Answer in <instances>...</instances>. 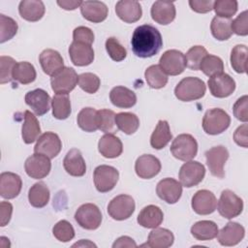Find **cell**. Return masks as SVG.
<instances>
[{"instance_id": "obj_1", "label": "cell", "mask_w": 248, "mask_h": 248, "mask_svg": "<svg viewBox=\"0 0 248 248\" xmlns=\"http://www.w3.org/2000/svg\"><path fill=\"white\" fill-rule=\"evenodd\" d=\"M133 52L140 58H147L157 54L163 46L161 33L150 24L138 26L131 39Z\"/></svg>"}, {"instance_id": "obj_2", "label": "cell", "mask_w": 248, "mask_h": 248, "mask_svg": "<svg viewBox=\"0 0 248 248\" xmlns=\"http://www.w3.org/2000/svg\"><path fill=\"white\" fill-rule=\"evenodd\" d=\"M206 86L203 80L195 77H188L181 79L174 88L175 97L183 102L199 100L204 96Z\"/></svg>"}, {"instance_id": "obj_3", "label": "cell", "mask_w": 248, "mask_h": 248, "mask_svg": "<svg viewBox=\"0 0 248 248\" xmlns=\"http://www.w3.org/2000/svg\"><path fill=\"white\" fill-rule=\"evenodd\" d=\"M231 124L230 115L222 108L208 109L202 118V129L208 135H219Z\"/></svg>"}, {"instance_id": "obj_4", "label": "cell", "mask_w": 248, "mask_h": 248, "mask_svg": "<svg viewBox=\"0 0 248 248\" xmlns=\"http://www.w3.org/2000/svg\"><path fill=\"white\" fill-rule=\"evenodd\" d=\"M170 152L174 158L180 161H191L198 152L197 140L190 134H180L172 140Z\"/></svg>"}, {"instance_id": "obj_5", "label": "cell", "mask_w": 248, "mask_h": 248, "mask_svg": "<svg viewBox=\"0 0 248 248\" xmlns=\"http://www.w3.org/2000/svg\"><path fill=\"white\" fill-rule=\"evenodd\" d=\"M219 214L226 219L237 217L243 210V201L232 191L227 189L221 193L217 203Z\"/></svg>"}, {"instance_id": "obj_6", "label": "cell", "mask_w": 248, "mask_h": 248, "mask_svg": "<svg viewBox=\"0 0 248 248\" xmlns=\"http://www.w3.org/2000/svg\"><path fill=\"white\" fill-rule=\"evenodd\" d=\"M76 222L85 230H96L102 223V213L94 203L80 205L75 213Z\"/></svg>"}, {"instance_id": "obj_7", "label": "cell", "mask_w": 248, "mask_h": 248, "mask_svg": "<svg viewBox=\"0 0 248 248\" xmlns=\"http://www.w3.org/2000/svg\"><path fill=\"white\" fill-rule=\"evenodd\" d=\"M78 76L73 68L64 67L50 78L51 89L56 94H68L76 86Z\"/></svg>"}, {"instance_id": "obj_8", "label": "cell", "mask_w": 248, "mask_h": 248, "mask_svg": "<svg viewBox=\"0 0 248 248\" xmlns=\"http://www.w3.org/2000/svg\"><path fill=\"white\" fill-rule=\"evenodd\" d=\"M118 178V170L111 166L101 165L94 170V184L96 189L101 193H107L112 190L116 185Z\"/></svg>"}, {"instance_id": "obj_9", "label": "cell", "mask_w": 248, "mask_h": 248, "mask_svg": "<svg viewBox=\"0 0 248 248\" xmlns=\"http://www.w3.org/2000/svg\"><path fill=\"white\" fill-rule=\"evenodd\" d=\"M135 201L129 195H119L113 198L108 205V215L117 221L128 219L135 211Z\"/></svg>"}, {"instance_id": "obj_10", "label": "cell", "mask_w": 248, "mask_h": 248, "mask_svg": "<svg viewBox=\"0 0 248 248\" xmlns=\"http://www.w3.org/2000/svg\"><path fill=\"white\" fill-rule=\"evenodd\" d=\"M205 175L204 166L198 161H188L183 164L179 170V181L182 186L191 188L202 181Z\"/></svg>"}, {"instance_id": "obj_11", "label": "cell", "mask_w": 248, "mask_h": 248, "mask_svg": "<svg viewBox=\"0 0 248 248\" xmlns=\"http://www.w3.org/2000/svg\"><path fill=\"white\" fill-rule=\"evenodd\" d=\"M159 66L167 75H180L187 67L185 55L180 50L169 49L160 57Z\"/></svg>"}, {"instance_id": "obj_12", "label": "cell", "mask_w": 248, "mask_h": 248, "mask_svg": "<svg viewBox=\"0 0 248 248\" xmlns=\"http://www.w3.org/2000/svg\"><path fill=\"white\" fill-rule=\"evenodd\" d=\"M205 158L210 173L215 177L224 178V166L229 159L228 149L223 145L213 146L205 152Z\"/></svg>"}, {"instance_id": "obj_13", "label": "cell", "mask_w": 248, "mask_h": 248, "mask_svg": "<svg viewBox=\"0 0 248 248\" xmlns=\"http://www.w3.org/2000/svg\"><path fill=\"white\" fill-rule=\"evenodd\" d=\"M61 148L62 142L58 135L53 132H46L38 138L34 146V152L52 159L59 154Z\"/></svg>"}, {"instance_id": "obj_14", "label": "cell", "mask_w": 248, "mask_h": 248, "mask_svg": "<svg viewBox=\"0 0 248 248\" xmlns=\"http://www.w3.org/2000/svg\"><path fill=\"white\" fill-rule=\"evenodd\" d=\"M207 84L211 95L216 98L229 97L235 89V81L232 77L225 73L210 77Z\"/></svg>"}, {"instance_id": "obj_15", "label": "cell", "mask_w": 248, "mask_h": 248, "mask_svg": "<svg viewBox=\"0 0 248 248\" xmlns=\"http://www.w3.org/2000/svg\"><path fill=\"white\" fill-rule=\"evenodd\" d=\"M24 169L27 175L31 178L42 179L49 173L51 163L48 157L43 154L34 153L26 159Z\"/></svg>"}, {"instance_id": "obj_16", "label": "cell", "mask_w": 248, "mask_h": 248, "mask_svg": "<svg viewBox=\"0 0 248 248\" xmlns=\"http://www.w3.org/2000/svg\"><path fill=\"white\" fill-rule=\"evenodd\" d=\"M158 197L167 203L172 204L178 202L182 194V185L177 180L167 177L160 180L156 187Z\"/></svg>"}, {"instance_id": "obj_17", "label": "cell", "mask_w": 248, "mask_h": 248, "mask_svg": "<svg viewBox=\"0 0 248 248\" xmlns=\"http://www.w3.org/2000/svg\"><path fill=\"white\" fill-rule=\"evenodd\" d=\"M192 208L199 215H208L215 211L217 199L208 190H199L192 198Z\"/></svg>"}, {"instance_id": "obj_18", "label": "cell", "mask_w": 248, "mask_h": 248, "mask_svg": "<svg viewBox=\"0 0 248 248\" xmlns=\"http://www.w3.org/2000/svg\"><path fill=\"white\" fill-rule=\"evenodd\" d=\"M25 103L38 116L46 114L50 108V97L46 91L41 88L29 91L25 95Z\"/></svg>"}, {"instance_id": "obj_19", "label": "cell", "mask_w": 248, "mask_h": 248, "mask_svg": "<svg viewBox=\"0 0 248 248\" xmlns=\"http://www.w3.org/2000/svg\"><path fill=\"white\" fill-rule=\"evenodd\" d=\"M135 170L140 178L150 179L160 172L161 163L157 157L150 154H143L137 159Z\"/></svg>"}, {"instance_id": "obj_20", "label": "cell", "mask_w": 248, "mask_h": 248, "mask_svg": "<svg viewBox=\"0 0 248 248\" xmlns=\"http://www.w3.org/2000/svg\"><path fill=\"white\" fill-rule=\"evenodd\" d=\"M71 61L76 66H88L94 60V50L90 45L73 41L69 46Z\"/></svg>"}, {"instance_id": "obj_21", "label": "cell", "mask_w": 248, "mask_h": 248, "mask_svg": "<svg viewBox=\"0 0 248 248\" xmlns=\"http://www.w3.org/2000/svg\"><path fill=\"white\" fill-rule=\"evenodd\" d=\"M21 187V178L16 173L5 171L0 174V195L3 199L11 200L17 197Z\"/></svg>"}, {"instance_id": "obj_22", "label": "cell", "mask_w": 248, "mask_h": 248, "mask_svg": "<svg viewBox=\"0 0 248 248\" xmlns=\"http://www.w3.org/2000/svg\"><path fill=\"white\" fill-rule=\"evenodd\" d=\"M245 235V230L242 225L236 222H229L220 232L217 238L223 246H234L238 244Z\"/></svg>"}, {"instance_id": "obj_23", "label": "cell", "mask_w": 248, "mask_h": 248, "mask_svg": "<svg viewBox=\"0 0 248 248\" xmlns=\"http://www.w3.org/2000/svg\"><path fill=\"white\" fill-rule=\"evenodd\" d=\"M39 62L45 74L52 77L64 68V61L61 54L51 48H46L39 55Z\"/></svg>"}, {"instance_id": "obj_24", "label": "cell", "mask_w": 248, "mask_h": 248, "mask_svg": "<svg viewBox=\"0 0 248 248\" xmlns=\"http://www.w3.org/2000/svg\"><path fill=\"white\" fill-rule=\"evenodd\" d=\"M115 13L121 20L127 23L138 21L142 15L140 4L134 0L118 1L115 5Z\"/></svg>"}, {"instance_id": "obj_25", "label": "cell", "mask_w": 248, "mask_h": 248, "mask_svg": "<svg viewBox=\"0 0 248 248\" xmlns=\"http://www.w3.org/2000/svg\"><path fill=\"white\" fill-rule=\"evenodd\" d=\"M80 13L82 16L93 23L104 21L108 16V7L101 1H82L80 6Z\"/></svg>"}, {"instance_id": "obj_26", "label": "cell", "mask_w": 248, "mask_h": 248, "mask_svg": "<svg viewBox=\"0 0 248 248\" xmlns=\"http://www.w3.org/2000/svg\"><path fill=\"white\" fill-rule=\"evenodd\" d=\"M151 17L152 19L162 25L170 24L175 17V7L172 2L156 1L151 7Z\"/></svg>"}, {"instance_id": "obj_27", "label": "cell", "mask_w": 248, "mask_h": 248, "mask_svg": "<svg viewBox=\"0 0 248 248\" xmlns=\"http://www.w3.org/2000/svg\"><path fill=\"white\" fill-rule=\"evenodd\" d=\"M63 166L65 170L72 176H82L86 171L85 161L77 148H72L66 154L63 160Z\"/></svg>"}, {"instance_id": "obj_28", "label": "cell", "mask_w": 248, "mask_h": 248, "mask_svg": "<svg viewBox=\"0 0 248 248\" xmlns=\"http://www.w3.org/2000/svg\"><path fill=\"white\" fill-rule=\"evenodd\" d=\"M98 149L105 158L112 159L121 155L123 145L119 138L113 134H105L98 142Z\"/></svg>"}, {"instance_id": "obj_29", "label": "cell", "mask_w": 248, "mask_h": 248, "mask_svg": "<svg viewBox=\"0 0 248 248\" xmlns=\"http://www.w3.org/2000/svg\"><path fill=\"white\" fill-rule=\"evenodd\" d=\"M164 219L163 211L160 207L149 204L141 209L138 215V223L147 229H155L161 225Z\"/></svg>"}, {"instance_id": "obj_30", "label": "cell", "mask_w": 248, "mask_h": 248, "mask_svg": "<svg viewBox=\"0 0 248 248\" xmlns=\"http://www.w3.org/2000/svg\"><path fill=\"white\" fill-rule=\"evenodd\" d=\"M109 99L113 106L129 108L136 105L137 96L134 91L125 86H115L109 92Z\"/></svg>"}, {"instance_id": "obj_31", "label": "cell", "mask_w": 248, "mask_h": 248, "mask_svg": "<svg viewBox=\"0 0 248 248\" xmlns=\"http://www.w3.org/2000/svg\"><path fill=\"white\" fill-rule=\"evenodd\" d=\"M45 5L40 0H23L19 3L20 16L27 21H38L45 15Z\"/></svg>"}, {"instance_id": "obj_32", "label": "cell", "mask_w": 248, "mask_h": 248, "mask_svg": "<svg viewBox=\"0 0 248 248\" xmlns=\"http://www.w3.org/2000/svg\"><path fill=\"white\" fill-rule=\"evenodd\" d=\"M41 134V127L37 117L29 110L24 111V122L21 128V137L26 144L38 140Z\"/></svg>"}, {"instance_id": "obj_33", "label": "cell", "mask_w": 248, "mask_h": 248, "mask_svg": "<svg viewBox=\"0 0 248 248\" xmlns=\"http://www.w3.org/2000/svg\"><path fill=\"white\" fill-rule=\"evenodd\" d=\"M218 226L209 220L196 222L191 227V234L198 240L205 241L215 238L218 234Z\"/></svg>"}, {"instance_id": "obj_34", "label": "cell", "mask_w": 248, "mask_h": 248, "mask_svg": "<svg viewBox=\"0 0 248 248\" xmlns=\"http://www.w3.org/2000/svg\"><path fill=\"white\" fill-rule=\"evenodd\" d=\"M173 233L163 228H155L148 234L146 245L151 248H168L173 244Z\"/></svg>"}, {"instance_id": "obj_35", "label": "cell", "mask_w": 248, "mask_h": 248, "mask_svg": "<svg viewBox=\"0 0 248 248\" xmlns=\"http://www.w3.org/2000/svg\"><path fill=\"white\" fill-rule=\"evenodd\" d=\"M172 139L170 125L166 120H159L150 138V144L154 149L164 148Z\"/></svg>"}, {"instance_id": "obj_36", "label": "cell", "mask_w": 248, "mask_h": 248, "mask_svg": "<svg viewBox=\"0 0 248 248\" xmlns=\"http://www.w3.org/2000/svg\"><path fill=\"white\" fill-rule=\"evenodd\" d=\"M78 127L88 133L95 132L99 129V115L98 110L93 108H82L77 117Z\"/></svg>"}, {"instance_id": "obj_37", "label": "cell", "mask_w": 248, "mask_h": 248, "mask_svg": "<svg viewBox=\"0 0 248 248\" xmlns=\"http://www.w3.org/2000/svg\"><path fill=\"white\" fill-rule=\"evenodd\" d=\"M28 201L29 203L36 208L46 206L49 201V190L46 183L37 182L31 186L28 192Z\"/></svg>"}, {"instance_id": "obj_38", "label": "cell", "mask_w": 248, "mask_h": 248, "mask_svg": "<svg viewBox=\"0 0 248 248\" xmlns=\"http://www.w3.org/2000/svg\"><path fill=\"white\" fill-rule=\"evenodd\" d=\"M37 74L34 66L27 62H16L13 70V79L20 84H28L36 79Z\"/></svg>"}, {"instance_id": "obj_39", "label": "cell", "mask_w": 248, "mask_h": 248, "mask_svg": "<svg viewBox=\"0 0 248 248\" xmlns=\"http://www.w3.org/2000/svg\"><path fill=\"white\" fill-rule=\"evenodd\" d=\"M52 115L54 118L64 120L71 114V101L68 94H55L51 100Z\"/></svg>"}, {"instance_id": "obj_40", "label": "cell", "mask_w": 248, "mask_h": 248, "mask_svg": "<svg viewBox=\"0 0 248 248\" xmlns=\"http://www.w3.org/2000/svg\"><path fill=\"white\" fill-rule=\"evenodd\" d=\"M210 30L215 39L218 41H226L232 35V20L230 18L214 16L210 24Z\"/></svg>"}, {"instance_id": "obj_41", "label": "cell", "mask_w": 248, "mask_h": 248, "mask_svg": "<svg viewBox=\"0 0 248 248\" xmlns=\"http://www.w3.org/2000/svg\"><path fill=\"white\" fill-rule=\"evenodd\" d=\"M115 124L118 130L126 135L134 134L140 127L139 117L132 112H119L115 114Z\"/></svg>"}, {"instance_id": "obj_42", "label": "cell", "mask_w": 248, "mask_h": 248, "mask_svg": "<svg viewBox=\"0 0 248 248\" xmlns=\"http://www.w3.org/2000/svg\"><path fill=\"white\" fill-rule=\"evenodd\" d=\"M147 84L154 89L163 88L168 82V75L161 69L159 65L149 66L144 73Z\"/></svg>"}, {"instance_id": "obj_43", "label": "cell", "mask_w": 248, "mask_h": 248, "mask_svg": "<svg viewBox=\"0 0 248 248\" xmlns=\"http://www.w3.org/2000/svg\"><path fill=\"white\" fill-rule=\"evenodd\" d=\"M247 53H248V48L245 45H236L232 49L231 58H230L231 65L232 69L238 74L246 73Z\"/></svg>"}, {"instance_id": "obj_44", "label": "cell", "mask_w": 248, "mask_h": 248, "mask_svg": "<svg viewBox=\"0 0 248 248\" xmlns=\"http://www.w3.org/2000/svg\"><path fill=\"white\" fill-rule=\"evenodd\" d=\"M200 70L209 78L214 75L223 73V70H224L223 60L216 55L207 54L206 56L203 57L200 65Z\"/></svg>"}, {"instance_id": "obj_45", "label": "cell", "mask_w": 248, "mask_h": 248, "mask_svg": "<svg viewBox=\"0 0 248 248\" xmlns=\"http://www.w3.org/2000/svg\"><path fill=\"white\" fill-rule=\"evenodd\" d=\"M17 23L12 17L3 14L0 15V43L11 40L17 32Z\"/></svg>"}, {"instance_id": "obj_46", "label": "cell", "mask_w": 248, "mask_h": 248, "mask_svg": "<svg viewBox=\"0 0 248 248\" xmlns=\"http://www.w3.org/2000/svg\"><path fill=\"white\" fill-rule=\"evenodd\" d=\"M207 50L202 46H194L186 53V66L194 71L200 70V65L204 56H206Z\"/></svg>"}, {"instance_id": "obj_47", "label": "cell", "mask_w": 248, "mask_h": 248, "mask_svg": "<svg viewBox=\"0 0 248 248\" xmlns=\"http://www.w3.org/2000/svg\"><path fill=\"white\" fill-rule=\"evenodd\" d=\"M99 130L106 134H114L117 131L115 124V113L110 109L98 110Z\"/></svg>"}, {"instance_id": "obj_48", "label": "cell", "mask_w": 248, "mask_h": 248, "mask_svg": "<svg viewBox=\"0 0 248 248\" xmlns=\"http://www.w3.org/2000/svg\"><path fill=\"white\" fill-rule=\"evenodd\" d=\"M216 16L231 18L237 11V1L235 0H216L213 4Z\"/></svg>"}, {"instance_id": "obj_49", "label": "cell", "mask_w": 248, "mask_h": 248, "mask_svg": "<svg viewBox=\"0 0 248 248\" xmlns=\"http://www.w3.org/2000/svg\"><path fill=\"white\" fill-rule=\"evenodd\" d=\"M52 233L57 240L61 242H68L74 238L75 230L70 222L67 220H61L52 228Z\"/></svg>"}, {"instance_id": "obj_50", "label": "cell", "mask_w": 248, "mask_h": 248, "mask_svg": "<svg viewBox=\"0 0 248 248\" xmlns=\"http://www.w3.org/2000/svg\"><path fill=\"white\" fill-rule=\"evenodd\" d=\"M106 49L109 57L116 61L120 62L126 58L127 51L126 48L120 44V42L115 37H109L106 41Z\"/></svg>"}, {"instance_id": "obj_51", "label": "cell", "mask_w": 248, "mask_h": 248, "mask_svg": "<svg viewBox=\"0 0 248 248\" xmlns=\"http://www.w3.org/2000/svg\"><path fill=\"white\" fill-rule=\"evenodd\" d=\"M78 86L86 93H96L100 87L101 81L97 75L93 73H83L78 76Z\"/></svg>"}, {"instance_id": "obj_52", "label": "cell", "mask_w": 248, "mask_h": 248, "mask_svg": "<svg viewBox=\"0 0 248 248\" xmlns=\"http://www.w3.org/2000/svg\"><path fill=\"white\" fill-rule=\"evenodd\" d=\"M14 58L2 55L0 57V83L4 84L13 79V70L16 65Z\"/></svg>"}, {"instance_id": "obj_53", "label": "cell", "mask_w": 248, "mask_h": 248, "mask_svg": "<svg viewBox=\"0 0 248 248\" xmlns=\"http://www.w3.org/2000/svg\"><path fill=\"white\" fill-rule=\"evenodd\" d=\"M232 31L238 36L248 35V12L243 11L232 20Z\"/></svg>"}, {"instance_id": "obj_54", "label": "cell", "mask_w": 248, "mask_h": 248, "mask_svg": "<svg viewBox=\"0 0 248 248\" xmlns=\"http://www.w3.org/2000/svg\"><path fill=\"white\" fill-rule=\"evenodd\" d=\"M233 115L236 119L242 122L248 121V97L247 95H244L240 97L233 105L232 107Z\"/></svg>"}, {"instance_id": "obj_55", "label": "cell", "mask_w": 248, "mask_h": 248, "mask_svg": "<svg viewBox=\"0 0 248 248\" xmlns=\"http://www.w3.org/2000/svg\"><path fill=\"white\" fill-rule=\"evenodd\" d=\"M73 39L76 42L87 44V45H92L94 42V33L93 31L85 26H78L75 28L73 32Z\"/></svg>"}, {"instance_id": "obj_56", "label": "cell", "mask_w": 248, "mask_h": 248, "mask_svg": "<svg viewBox=\"0 0 248 248\" xmlns=\"http://www.w3.org/2000/svg\"><path fill=\"white\" fill-rule=\"evenodd\" d=\"M213 4L214 1L212 0H190L189 1V6L190 8L200 14H205L213 10Z\"/></svg>"}, {"instance_id": "obj_57", "label": "cell", "mask_w": 248, "mask_h": 248, "mask_svg": "<svg viewBox=\"0 0 248 248\" xmlns=\"http://www.w3.org/2000/svg\"><path fill=\"white\" fill-rule=\"evenodd\" d=\"M247 131H248V126L247 124H243L241 126H239L233 134V140L234 142L239 145L242 146L244 148H247L248 146V140H247Z\"/></svg>"}, {"instance_id": "obj_58", "label": "cell", "mask_w": 248, "mask_h": 248, "mask_svg": "<svg viewBox=\"0 0 248 248\" xmlns=\"http://www.w3.org/2000/svg\"><path fill=\"white\" fill-rule=\"evenodd\" d=\"M13 213V205L9 202H1L0 203V215H1V227H5L11 220Z\"/></svg>"}, {"instance_id": "obj_59", "label": "cell", "mask_w": 248, "mask_h": 248, "mask_svg": "<svg viewBox=\"0 0 248 248\" xmlns=\"http://www.w3.org/2000/svg\"><path fill=\"white\" fill-rule=\"evenodd\" d=\"M122 247H137V243L133 238L129 236H120L112 244V248H122Z\"/></svg>"}, {"instance_id": "obj_60", "label": "cell", "mask_w": 248, "mask_h": 248, "mask_svg": "<svg viewBox=\"0 0 248 248\" xmlns=\"http://www.w3.org/2000/svg\"><path fill=\"white\" fill-rule=\"evenodd\" d=\"M57 4L64 10H67V11H72V10H75L77 8H80L81 4H82V1H78V0H62V1H57Z\"/></svg>"}, {"instance_id": "obj_61", "label": "cell", "mask_w": 248, "mask_h": 248, "mask_svg": "<svg viewBox=\"0 0 248 248\" xmlns=\"http://www.w3.org/2000/svg\"><path fill=\"white\" fill-rule=\"evenodd\" d=\"M76 246H78V247H86V246H89V247H96V245L94 244V243H92V242H90L89 240H87V239H81L79 242H77V243H75L74 245H73V247H76Z\"/></svg>"}]
</instances>
